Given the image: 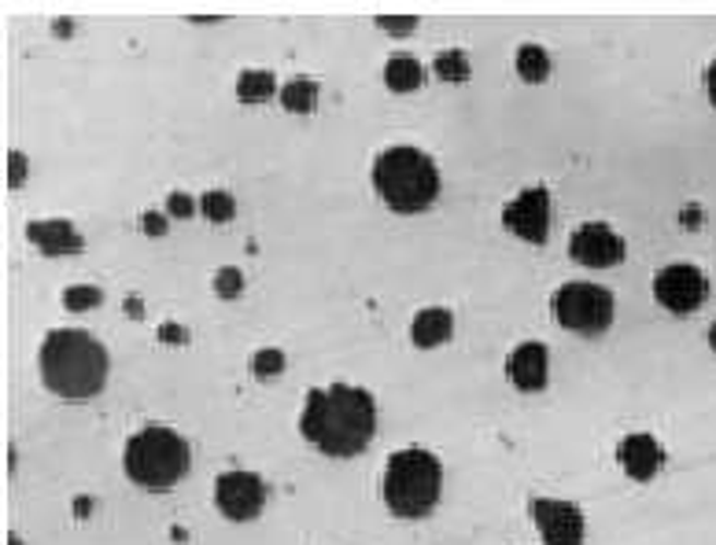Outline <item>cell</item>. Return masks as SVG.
<instances>
[{
	"label": "cell",
	"instance_id": "8992f818",
	"mask_svg": "<svg viewBox=\"0 0 716 545\" xmlns=\"http://www.w3.org/2000/svg\"><path fill=\"white\" fill-rule=\"evenodd\" d=\"M554 320L565 332L598 336L613 325V291L602 284H561L554 291Z\"/></svg>",
	"mask_w": 716,
	"mask_h": 545
},
{
	"label": "cell",
	"instance_id": "d6a6232c",
	"mask_svg": "<svg viewBox=\"0 0 716 545\" xmlns=\"http://www.w3.org/2000/svg\"><path fill=\"white\" fill-rule=\"evenodd\" d=\"M74 31V23H67V19H60V23H56V34H71Z\"/></svg>",
	"mask_w": 716,
	"mask_h": 545
},
{
	"label": "cell",
	"instance_id": "30bf717a",
	"mask_svg": "<svg viewBox=\"0 0 716 545\" xmlns=\"http://www.w3.org/2000/svg\"><path fill=\"white\" fill-rule=\"evenodd\" d=\"M532 516H536V528L547 545H584V512L573 501L536 498Z\"/></svg>",
	"mask_w": 716,
	"mask_h": 545
},
{
	"label": "cell",
	"instance_id": "f1b7e54d",
	"mask_svg": "<svg viewBox=\"0 0 716 545\" xmlns=\"http://www.w3.org/2000/svg\"><path fill=\"white\" fill-rule=\"evenodd\" d=\"M159 339H167V343H186V328L181 325H163Z\"/></svg>",
	"mask_w": 716,
	"mask_h": 545
},
{
	"label": "cell",
	"instance_id": "603a6c76",
	"mask_svg": "<svg viewBox=\"0 0 716 545\" xmlns=\"http://www.w3.org/2000/svg\"><path fill=\"white\" fill-rule=\"evenodd\" d=\"M251 368H255L259 379H274L285 373V354H281L277 347H263L255 358H251Z\"/></svg>",
	"mask_w": 716,
	"mask_h": 545
},
{
	"label": "cell",
	"instance_id": "7402d4cb",
	"mask_svg": "<svg viewBox=\"0 0 716 545\" xmlns=\"http://www.w3.org/2000/svg\"><path fill=\"white\" fill-rule=\"evenodd\" d=\"M104 303V291L93 288V284H79V288H67L63 291V306L74 310V314H82V310H93Z\"/></svg>",
	"mask_w": 716,
	"mask_h": 545
},
{
	"label": "cell",
	"instance_id": "ac0fdd59",
	"mask_svg": "<svg viewBox=\"0 0 716 545\" xmlns=\"http://www.w3.org/2000/svg\"><path fill=\"white\" fill-rule=\"evenodd\" d=\"M277 93V82L270 71H240L237 77V96L244 104H259V100H270Z\"/></svg>",
	"mask_w": 716,
	"mask_h": 545
},
{
	"label": "cell",
	"instance_id": "cb8c5ba5",
	"mask_svg": "<svg viewBox=\"0 0 716 545\" xmlns=\"http://www.w3.org/2000/svg\"><path fill=\"white\" fill-rule=\"evenodd\" d=\"M215 291L222 299H237L240 291H244V272H240L237 266H222L215 272Z\"/></svg>",
	"mask_w": 716,
	"mask_h": 545
},
{
	"label": "cell",
	"instance_id": "d6986e66",
	"mask_svg": "<svg viewBox=\"0 0 716 545\" xmlns=\"http://www.w3.org/2000/svg\"><path fill=\"white\" fill-rule=\"evenodd\" d=\"M517 74L525 77V82H547V74H550V60H547V52L539 45H521V52H517Z\"/></svg>",
	"mask_w": 716,
	"mask_h": 545
},
{
	"label": "cell",
	"instance_id": "9a60e30c",
	"mask_svg": "<svg viewBox=\"0 0 716 545\" xmlns=\"http://www.w3.org/2000/svg\"><path fill=\"white\" fill-rule=\"evenodd\" d=\"M451 332H454V314L451 310H443V306L418 310V317H414V325H410V339L421 350L440 347L443 339H451Z\"/></svg>",
	"mask_w": 716,
	"mask_h": 545
},
{
	"label": "cell",
	"instance_id": "4fadbf2b",
	"mask_svg": "<svg viewBox=\"0 0 716 545\" xmlns=\"http://www.w3.org/2000/svg\"><path fill=\"white\" fill-rule=\"evenodd\" d=\"M26 240L37 243L41 255H52V258L56 255H79V251L85 247V237L63 218L31 221V226H26Z\"/></svg>",
	"mask_w": 716,
	"mask_h": 545
},
{
	"label": "cell",
	"instance_id": "836d02e7",
	"mask_svg": "<svg viewBox=\"0 0 716 545\" xmlns=\"http://www.w3.org/2000/svg\"><path fill=\"white\" fill-rule=\"evenodd\" d=\"M709 347L716 350V320H713V325H709Z\"/></svg>",
	"mask_w": 716,
	"mask_h": 545
},
{
	"label": "cell",
	"instance_id": "5b68a950",
	"mask_svg": "<svg viewBox=\"0 0 716 545\" xmlns=\"http://www.w3.org/2000/svg\"><path fill=\"white\" fill-rule=\"evenodd\" d=\"M192 450L174 427L148 424L126 443L122 469L144 491H170L181 475H189Z\"/></svg>",
	"mask_w": 716,
	"mask_h": 545
},
{
	"label": "cell",
	"instance_id": "6da1fadb",
	"mask_svg": "<svg viewBox=\"0 0 716 545\" xmlns=\"http://www.w3.org/2000/svg\"><path fill=\"white\" fill-rule=\"evenodd\" d=\"M299 432L325 457H355L373 443L377 405L373 395L351 384L318 387L307 395L299 413Z\"/></svg>",
	"mask_w": 716,
	"mask_h": 545
},
{
	"label": "cell",
	"instance_id": "277c9868",
	"mask_svg": "<svg viewBox=\"0 0 716 545\" xmlns=\"http://www.w3.org/2000/svg\"><path fill=\"white\" fill-rule=\"evenodd\" d=\"M443 491V469L440 461L421 446H406V450L389 457L384 469V505L399 516V520H421L437 509Z\"/></svg>",
	"mask_w": 716,
	"mask_h": 545
},
{
	"label": "cell",
	"instance_id": "44dd1931",
	"mask_svg": "<svg viewBox=\"0 0 716 545\" xmlns=\"http://www.w3.org/2000/svg\"><path fill=\"white\" fill-rule=\"evenodd\" d=\"M200 210L207 214V221H229V218H234V214H237V199L229 196V192H222V189L203 192Z\"/></svg>",
	"mask_w": 716,
	"mask_h": 545
},
{
	"label": "cell",
	"instance_id": "7c38bea8",
	"mask_svg": "<svg viewBox=\"0 0 716 545\" xmlns=\"http://www.w3.org/2000/svg\"><path fill=\"white\" fill-rule=\"evenodd\" d=\"M506 376L521 391H544L550 379V354L544 343H521L506 358Z\"/></svg>",
	"mask_w": 716,
	"mask_h": 545
},
{
	"label": "cell",
	"instance_id": "8fae6325",
	"mask_svg": "<svg viewBox=\"0 0 716 545\" xmlns=\"http://www.w3.org/2000/svg\"><path fill=\"white\" fill-rule=\"evenodd\" d=\"M569 255L587 269H609L624 258V240L617 237L609 226H602V221H592V226L573 232V240H569Z\"/></svg>",
	"mask_w": 716,
	"mask_h": 545
},
{
	"label": "cell",
	"instance_id": "9c48e42d",
	"mask_svg": "<svg viewBox=\"0 0 716 545\" xmlns=\"http://www.w3.org/2000/svg\"><path fill=\"white\" fill-rule=\"evenodd\" d=\"M502 226L528 243H547L550 237V192L525 189L517 199L502 207Z\"/></svg>",
	"mask_w": 716,
	"mask_h": 545
},
{
	"label": "cell",
	"instance_id": "7a4b0ae2",
	"mask_svg": "<svg viewBox=\"0 0 716 545\" xmlns=\"http://www.w3.org/2000/svg\"><path fill=\"white\" fill-rule=\"evenodd\" d=\"M41 379L67 402H85L108 384V350L85 328H56L41 343Z\"/></svg>",
	"mask_w": 716,
	"mask_h": 545
},
{
	"label": "cell",
	"instance_id": "2e32d148",
	"mask_svg": "<svg viewBox=\"0 0 716 545\" xmlns=\"http://www.w3.org/2000/svg\"><path fill=\"white\" fill-rule=\"evenodd\" d=\"M425 82V71L414 56H392L389 66H384V85L392 93H414Z\"/></svg>",
	"mask_w": 716,
	"mask_h": 545
},
{
	"label": "cell",
	"instance_id": "4316f807",
	"mask_svg": "<svg viewBox=\"0 0 716 545\" xmlns=\"http://www.w3.org/2000/svg\"><path fill=\"white\" fill-rule=\"evenodd\" d=\"M8 181H12V189L26 181V155L23 152H12L8 155Z\"/></svg>",
	"mask_w": 716,
	"mask_h": 545
},
{
	"label": "cell",
	"instance_id": "f546056e",
	"mask_svg": "<svg viewBox=\"0 0 716 545\" xmlns=\"http://www.w3.org/2000/svg\"><path fill=\"white\" fill-rule=\"evenodd\" d=\"M683 226H687V229H699V226H702V210H699V207H687V210H683Z\"/></svg>",
	"mask_w": 716,
	"mask_h": 545
},
{
	"label": "cell",
	"instance_id": "5bb4252c",
	"mask_svg": "<svg viewBox=\"0 0 716 545\" xmlns=\"http://www.w3.org/2000/svg\"><path fill=\"white\" fill-rule=\"evenodd\" d=\"M617 457H621V469L632 475V480H639V483H646V480H654L657 475V469H661V461H665V453H661V446H657V439L654 435H628V439L621 443V450H617Z\"/></svg>",
	"mask_w": 716,
	"mask_h": 545
},
{
	"label": "cell",
	"instance_id": "1f68e13d",
	"mask_svg": "<svg viewBox=\"0 0 716 545\" xmlns=\"http://www.w3.org/2000/svg\"><path fill=\"white\" fill-rule=\"evenodd\" d=\"M122 310H126V314H130V317H141V314H144L141 299H126V306H122Z\"/></svg>",
	"mask_w": 716,
	"mask_h": 545
},
{
	"label": "cell",
	"instance_id": "3957f363",
	"mask_svg": "<svg viewBox=\"0 0 716 545\" xmlns=\"http://www.w3.org/2000/svg\"><path fill=\"white\" fill-rule=\"evenodd\" d=\"M373 184L381 192V199L399 214H418L425 207H432L440 196L437 162L425 152L410 148V144H399V148L377 155Z\"/></svg>",
	"mask_w": 716,
	"mask_h": 545
},
{
	"label": "cell",
	"instance_id": "83f0119b",
	"mask_svg": "<svg viewBox=\"0 0 716 545\" xmlns=\"http://www.w3.org/2000/svg\"><path fill=\"white\" fill-rule=\"evenodd\" d=\"M141 229L148 232V237H163V232H167L170 226H167V214H159V210H148L141 218Z\"/></svg>",
	"mask_w": 716,
	"mask_h": 545
},
{
	"label": "cell",
	"instance_id": "e575fe53",
	"mask_svg": "<svg viewBox=\"0 0 716 545\" xmlns=\"http://www.w3.org/2000/svg\"><path fill=\"white\" fill-rule=\"evenodd\" d=\"M8 545H23V542H19V538H12V542H8Z\"/></svg>",
	"mask_w": 716,
	"mask_h": 545
},
{
	"label": "cell",
	"instance_id": "e0dca14e",
	"mask_svg": "<svg viewBox=\"0 0 716 545\" xmlns=\"http://www.w3.org/2000/svg\"><path fill=\"white\" fill-rule=\"evenodd\" d=\"M281 104L293 114H311L318 107V85L307 82V77H296V82L281 85Z\"/></svg>",
	"mask_w": 716,
	"mask_h": 545
},
{
	"label": "cell",
	"instance_id": "ba28073f",
	"mask_svg": "<svg viewBox=\"0 0 716 545\" xmlns=\"http://www.w3.org/2000/svg\"><path fill=\"white\" fill-rule=\"evenodd\" d=\"M215 505L226 520L234 523H248L263 512L266 505V483L259 480L255 472H244V469H234V472H222L215 480Z\"/></svg>",
	"mask_w": 716,
	"mask_h": 545
},
{
	"label": "cell",
	"instance_id": "52a82bcc",
	"mask_svg": "<svg viewBox=\"0 0 716 545\" xmlns=\"http://www.w3.org/2000/svg\"><path fill=\"white\" fill-rule=\"evenodd\" d=\"M654 295L669 314H694L705 295H709V280L699 266H687V262H676V266H665L654 277Z\"/></svg>",
	"mask_w": 716,
	"mask_h": 545
},
{
	"label": "cell",
	"instance_id": "ffe728a7",
	"mask_svg": "<svg viewBox=\"0 0 716 545\" xmlns=\"http://www.w3.org/2000/svg\"><path fill=\"white\" fill-rule=\"evenodd\" d=\"M432 71H437L443 82H466V77H469V60H466V52H458V48H448V52L437 56Z\"/></svg>",
	"mask_w": 716,
	"mask_h": 545
},
{
	"label": "cell",
	"instance_id": "4dcf8cb0",
	"mask_svg": "<svg viewBox=\"0 0 716 545\" xmlns=\"http://www.w3.org/2000/svg\"><path fill=\"white\" fill-rule=\"evenodd\" d=\"M705 89H709V100H713V107H716V60H713V66H709V74H705Z\"/></svg>",
	"mask_w": 716,
	"mask_h": 545
},
{
	"label": "cell",
	"instance_id": "484cf974",
	"mask_svg": "<svg viewBox=\"0 0 716 545\" xmlns=\"http://www.w3.org/2000/svg\"><path fill=\"white\" fill-rule=\"evenodd\" d=\"M192 210H196V203H192L186 192H170V199H167L170 218H192Z\"/></svg>",
	"mask_w": 716,
	"mask_h": 545
},
{
	"label": "cell",
	"instance_id": "d4e9b609",
	"mask_svg": "<svg viewBox=\"0 0 716 545\" xmlns=\"http://www.w3.org/2000/svg\"><path fill=\"white\" fill-rule=\"evenodd\" d=\"M377 26L389 34H410L418 26V15H377Z\"/></svg>",
	"mask_w": 716,
	"mask_h": 545
}]
</instances>
